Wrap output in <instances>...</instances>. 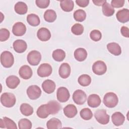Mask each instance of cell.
<instances>
[{
    "label": "cell",
    "mask_w": 129,
    "mask_h": 129,
    "mask_svg": "<svg viewBox=\"0 0 129 129\" xmlns=\"http://www.w3.org/2000/svg\"><path fill=\"white\" fill-rule=\"evenodd\" d=\"M103 102L107 107L113 108L118 104V99L117 96L114 93L108 92L104 96Z\"/></svg>",
    "instance_id": "obj_1"
},
{
    "label": "cell",
    "mask_w": 129,
    "mask_h": 129,
    "mask_svg": "<svg viewBox=\"0 0 129 129\" xmlns=\"http://www.w3.org/2000/svg\"><path fill=\"white\" fill-rule=\"evenodd\" d=\"M1 102L2 105L6 107H12L16 103L15 96L11 93H4L1 96Z\"/></svg>",
    "instance_id": "obj_2"
},
{
    "label": "cell",
    "mask_w": 129,
    "mask_h": 129,
    "mask_svg": "<svg viewBox=\"0 0 129 129\" xmlns=\"http://www.w3.org/2000/svg\"><path fill=\"white\" fill-rule=\"evenodd\" d=\"M1 62L4 67L11 68L14 63V57L13 54L9 51H3L1 54Z\"/></svg>",
    "instance_id": "obj_3"
},
{
    "label": "cell",
    "mask_w": 129,
    "mask_h": 129,
    "mask_svg": "<svg viewBox=\"0 0 129 129\" xmlns=\"http://www.w3.org/2000/svg\"><path fill=\"white\" fill-rule=\"evenodd\" d=\"M94 116L96 120L100 124H106L110 120V116L105 109H98L95 112Z\"/></svg>",
    "instance_id": "obj_4"
},
{
    "label": "cell",
    "mask_w": 129,
    "mask_h": 129,
    "mask_svg": "<svg viewBox=\"0 0 129 129\" xmlns=\"http://www.w3.org/2000/svg\"><path fill=\"white\" fill-rule=\"evenodd\" d=\"M27 59L30 65L37 66L39 63L41 59V55L38 51L32 50L28 54Z\"/></svg>",
    "instance_id": "obj_5"
},
{
    "label": "cell",
    "mask_w": 129,
    "mask_h": 129,
    "mask_svg": "<svg viewBox=\"0 0 129 129\" xmlns=\"http://www.w3.org/2000/svg\"><path fill=\"white\" fill-rule=\"evenodd\" d=\"M27 94L31 100H36L39 98L41 95V90L37 85L30 86L27 89Z\"/></svg>",
    "instance_id": "obj_6"
},
{
    "label": "cell",
    "mask_w": 129,
    "mask_h": 129,
    "mask_svg": "<svg viewBox=\"0 0 129 129\" xmlns=\"http://www.w3.org/2000/svg\"><path fill=\"white\" fill-rule=\"evenodd\" d=\"M92 71L97 75H102L107 71V66L105 63L102 60H97L92 66Z\"/></svg>",
    "instance_id": "obj_7"
},
{
    "label": "cell",
    "mask_w": 129,
    "mask_h": 129,
    "mask_svg": "<svg viewBox=\"0 0 129 129\" xmlns=\"http://www.w3.org/2000/svg\"><path fill=\"white\" fill-rule=\"evenodd\" d=\"M73 100L78 105H82L87 100V95L82 90H76L73 94Z\"/></svg>",
    "instance_id": "obj_8"
},
{
    "label": "cell",
    "mask_w": 129,
    "mask_h": 129,
    "mask_svg": "<svg viewBox=\"0 0 129 129\" xmlns=\"http://www.w3.org/2000/svg\"><path fill=\"white\" fill-rule=\"evenodd\" d=\"M52 72L51 66L47 63H42L37 69L38 75L42 78L49 76Z\"/></svg>",
    "instance_id": "obj_9"
},
{
    "label": "cell",
    "mask_w": 129,
    "mask_h": 129,
    "mask_svg": "<svg viewBox=\"0 0 129 129\" xmlns=\"http://www.w3.org/2000/svg\"><path fill=\"white\" fill-rule=\"evenodd\" d=\"M57 100L62 103L67 102L70 97V94L68 89L64 87H60L57 89L56 92Z\"/></svg>",
    "instance_id": "obj_10"
},
{
    "label": "cell",
    "mask_w": 129,
    "mask_h": 129,
    "mask_svg": "<svg viewBox=\"0 0 129 129\" xmlns=\"http://www.w3.org/2000/svg\"><path fill=\"white\" fill-rule=\"evenodd\" d=\"M26 31V27L22 22L16 23L13 26L12 32L16 36H22L25 34Z\"/></svg>",
    "instance_id": "obj_11"
},
{
    "label": "cell",
    "mask_w": 129,
    "mask_h": 129,
    "mask_svg": "<svg viewBox=\"0 0 129 129\" xmlns=\"http://www.w3.org/2000/svg\"><path fill=\"white\" fill-rule=\"evenodd\" d=\"M19 76L23 79L28 80L31 78L33 75V72L31 68L27 66H22L19 71Z\"/></svg>",
    "instance_id": "obj_12"
},
{
    "label": "cell",
    "mask_w": 129,
    "mask_h": 129,
    "mask_svg": "<svg viewBox=\"0 0 129 129\" xmlns=\"http://www.w3.org/2000/svg\"><path fill=\"white\" fill-rule=\"evenodd\" d=\"M0 127L10 129L17 128L16 123L12 119L7 117H4L3 119H0Z\"/></svg>",
    "instance_id": "obj_13"
},
{
    "label": "cell",
    "mask_w": 129,
    "mask_h": 129,
    "mask_svg": "<svg viewBox=\"0 0 129 129\" xmlns=\"http://www.w3.org/2000/svg\"><path fill=\"white\" fill-rule=\"evenodd\" d=\"M13 46L14 50L16 52L23 53L27 49V44L24 40L18 39L13 42Z\"/></svg>",
    "instance_id": "obj_14"
},
{
    "label": "cell",
    "mask_w": 129,
    "mask_h": 129,
    "mask_svg": "<svg viewBox=\"0 0 129 129\" xmlns=\"http://www.w3.org/2000/svg\"><path fill=\"white\" fill-rule=\"evenodd\" d=\"M101 102L99 96L96 94H92L89 96L87 99V104L89 106L92 108L98 107Z\"/></svg>",
    "instance_id": "obj_15"
},
{
    "label": "cell",
    "mask_w": 129,
    "mask_h": 129,
    "mask_svg": "<svg viewBox=\"0 0 129 129\" xmlns=\"http://www.w3.org/2000/svg\"><path fill=\"white\" fill-rule=\"evenodd\" d=\"M71 72V67L67 62L62 63L59 67L58 70L59 75L62 79L68 78L70 75Z\"/></svg>",
    "instance_id": "obj_16"
},
{
    "label": "cell",
    "mask_w": 129,
    "mask_h": 129,
    "mask_svg": "<svg viewBox=\"0 0 129 129\" xmlns=\"http://www.w3.org/2000/svg\"><path fill=\"white\" fill-rule=\"evenodd\" d=\"M55 83L49 79L45 80L42 84V88L43 90L47 94H51L53 93L55 89Z\"/></svg>",
    "instance_id": "obj_17"
},
{
    "label": "cell",
    "mask_w": 129,
    "mask_h": 129,
    "mask_svg": "<svg viewBox=\"0 0 129 129\" xmlns=\"http://www.w3.org/2000/svg\"><path fill=\"white\" fill-rule=\"evenodd\" d=\"M116 17L117 20L120 23L127 22L129 21V10L127 9H122L117 12Z\"/></svg>",
    "instance_id": "obj_18"
},
{
    "label": "cell",
    "mask_w": 129,
    "mask_h": 129,
    "mask_svg": "<svg viewBox=\"0 0 129 129\" xmlns=\"http://www.w3.org/2000/svg\"><path fill=\"white\" fill-rule=\"evenodd\" d=\"M37 36L40 40L42 41H47L50 39L51 33L48 29L42 27L38 30Z\"/></svg>",
    "instance_id": "obj_19"
},
{
    "label": "cell",
    "mask_w": 129,
    "mask_h": 129,
    "mask_svg": "<svg viewBox=\"0 0 129 129\" xmlns=\"http://www.w3.org/2000/svg\"><path fill=\"white\" fill-rule=\"evenodd\" d=\"M20 83V80L18 77L14 75L9 76L6 80L7 87L10 89H14L16 88Z\"/></svg>",
    "instance_id": "obj_20"
},
{
    "label": "cell",
    "mask_w": 129,
    "mask_h": 129,
    "mask_svg": "<svg viewBox=\"0 0 129 129\" xmlns=\"http://www.w3.org/2000/svg\"><path fill=\"white\" fill-rule=\"evenodd\" d=\"M111 120L113 124L118 126L123 123L125 120V117L121 112H115L112 115Z\"/></svg>",
    "instance_id": "obj_21"
},
{
    "label": "cell",
    "mask_w": 129,
    "mask_h": 129,
    "mask_svg": "<svg viewBox=\"0 0 129 129\" xmlns=\"http://www.w3.org/2000/svg\"><path fill=\"white\" fill-rule=\"evenodd\" d=\"M64 114L68 118H73L75 117L77 113L78 110L76 107L73 104L67 105L63 109Z\"/></svg>",
    "instance_id": "obj_22"
},
{
    "label": "cell",
    "mask_w": 129,
    "mask_h": 129,
    "mask_svg": "<svg viewBox=\"0 0 129 129\" xmlns=\"http://www.w3.org/2000/svg\"><path fill=\"white\" fill-rule=\"evenodd\" d=\"M107 48L109 52L113 55L118 56L121 53L120 45L116 42H110L107 44Z\"/></svg>",
    "instance_id": "obj_23"
},
{
    "label": "cell",
    "mask_w": 129,
    "mask_h": 129,
    "mask_svg": "<svg viewBox=\"0 0 129 129\" xmlns=\"http://www.w3.org/2000/svg\"><path fill=\"white\" fill-rule=\"evenodd\" d=\"M36 113L37 116L41 118H46L50 114L47 104L40 105L37 109Z\"/></svg>",
    "instance_id": "obj_24"
},
{
    "label": "cell",
    "mask_w": 129,
    "mask_h": 129,
    "mask_svg": "<svg viewBox=\"0 0 129 129\" xmlns=\"http://www.w3.org/2000/svg\"><path fill=\"white\" fill-rule=\"evenodd\" d=\"M87 56V52L83 48H78L74 52V57L79 61H83L86 59Z\"/></svg>",
    "instance_id": "obj_25"
},
{
    "label": "cell",
    "mask_w": 129,
    "mask_h": 129,
    "mask_svg": "<svg viewBox=\"0 0 129 129\" xmlns=\"http://www.w3.org/2000/svg\"><path fill=\"white\" fill-rule=\"evenodd\" d=\"M50 114H55L61 109V107L60 104L55 100L49 101L47 103Z\"/></svg>",
    "instance_id": "obj_26"
},
{
    "label": "cell",
    "mask_w": 129,
    "mask_h": 129,
    "mask_svg": "<svg viewBox=\"0 0 129 129\" xmlns=\"http://www.w3.org/2000/svg\"><path fill=\"white\" fill-rule=\"evenodd\" d=\"M46 126L48 129L60 128L62 127V123L59 119L53 117L46 122Z\"/></svg>",
    "instance_id": "obj_27"
},
{
    "label": "cell",
    "mask_w": 129,
    "mask_h": 129,
    "mask_svg": "<svg viewBox=\"0 0 129 129\" xmlns=\"http://www.w3.org/2000/svg\"><path fill=\"white\" fill-rule=\"evenodd\" d=\"M15 11L19 15H24L27 13L28 7L27 5L23 2H18L14 7Z\"/></svg>",
    "instance_id": "obj_28"
},
{
    "label": "cell",
    "mask_w": 129,
    "mask_h": 129,
    "mask_svg": "<svg viewBox=\"0 0 129 129\" xmlns=\"http://www.w3.org/2000/svg\"><path fill=\"white\" fill-rule=\"evenodd\" d=\"M60 6L63 11L69 12L73 10L74 4L73 1L63 0L60 2Z\"/></svg>",
    "instance_id": "obj_29"
},
{
    "label": "cell",
    "mask_w": 129,
    "mask_h": 129,
    "mask_svg": "<svg viewBox=\"0 0 129 129\" xmlns=\"http://www.w3.org/2000/svg\"><path fill=\"white\" fill-rule=\"evenodd\" d=\"M21 113L25 116H30L32 115L34 112L33 107L28 103H22L20 107Z\"/></svg>",
    "instance_id": "obj_30"
},
{
    "label": "cell",
    "mask_w": 129,
    "mask_h": 129,
    "mask_svg": "<svg viewBox=\"0 0 129 129\" xmlns=\"http://www.w3.org/2000/svg\"><path fill=\"white\" fill-rule=\"evenodd\" d=\"M56 12L53 10L49 9L44 12V19L47 22H53L56 20Z\"/></svg>",
    "instance_id": "obj_31"
},
{
    "label": "cell",
    "mask_w": 129,
    "mask_h": 129,
    "mask_svg": "<svg viewBox=\"0 0 129 129\" xmlns=\"http://www.w3.org/2000/svg\"><path fill=\"white\" fill-rule=\"evenodd\" d=\"M102 9L103 15L106 17H110L112 16L115 12L114 8L107 2L104 3V4L102 5Z\"/></svg>",
    "instance_id": "obj_32"
},
{
    "label": "cell",
    "mask_w": 129,
    "mask_h": 129,
    "mask_svg": "<svg viewBox=\"0 0 129 129\" xmlns=\"http://www.w3.org/2000/svg\"><path fill=\"white\" fill-rule=\"evenodd\" d=\"M27 21L28 24L32 26H37L40 24V19L39 17L35 14H30L27 16Z\"/></svg>",
    "instance_id": "obj_33"
},
{
    "label": "cell",
    "mask_w": 129,
    "mask_h": 129,
    "mask_svg": "<svg viewBox=\"0 0 129 129\" xmlns=\"http://www.w3.org/2000/svg\"><path fill=\"white\" fill-rule=\"evenodd\" d=\"M52 56L54 60L55 61H61L66 57V53L62 49H57L53 51Z\"/></svg>",
    "instance_id": "obj_34"
},
{
    "label": "cell",
    "mask_w": 129,
    "mask_h": 129,
    "mask_svg": "<svg viewBox=\"0 0 129 129\" xmlns=\"http://www.w3.org/2000/svg\"><path fill=\"white\" fill-rule=\"evenodd\" d=\"M79 84L83 87L89 86L91 83V78L87 74H83L81 75L78 79Z\"/></svg>",
    "instance_id": "obj_35"
},
{
    "label": "cell",
    "mask_w": 129,
    "mask_h": 129,
    "mask_svg": "<svg viewBox=\"0 0 129 129\" xmlns=\"http://www.w3.org/2000/svg\"><path fill=\"white\" fill-rule=\"evenodd\" d=\"M74 18L76 21L83 22L86 18V12L82 9H78L76 10L74 13Z\"/></svg>",
    "instance_id": "obj_36"
},
{
    "label": "cell",
    "mask_w": 129,
    "mask_h": 129,
    "mask_svg": "<svg viewBox=\"0 0 129 129\" xmlns=\"http://www.w3.org/2000/svg\"><path fill=\"white\" fill-rule=\"evenodd\" d=\"M81 117L84 120H90L93 117V113L90 109L88 108H85L82 109L80 112Z\"/></svg>",
    "instance_id": "obj_37"
},
{
    "label": "cell",
    "mask_w": 129,
    "mask_h": 129,
    "mask_svg": "<svg viewBox=\"0 0 129 129\" xmlns=\"http://www.w3.org/2000/svg\"><path fill=\"white\" fill-rule=\"evenodd\" d=\"M18 126L20 129H31L32 123L27 118H22L18 122Z\"/></svg>",
    "instance_id": "obj_38"
},
{
    "label": "cell",
    "mask_w": 129,
    "mask_h": 129,
    "mask_svg": "<svg viewBox=\"0 0 129 129\" xmlns=\"http://www.w3.org/2000/svg\"><path fill=\"white\" fill-rule=\"evenodd\" d=\"M84 27L82 25L77 23L74 24L71 28L72 32L76 35H80L83 34L84 32Z\"/></svg>",
    "instance_id": "obj_39"
},
{
    "label": "cell",
    "mask_w": 129,
    "mask_h": 129,
    "mask_svg": "<svg viewBox=\"0 0 129 129\" xmlns=\"http://www.w3.org/2000/svg\"><path fill=\"white\" fill-rule=\"evenodd\" d=\"M90 37L91 39L94 41H99L102 37V34L98 30H93L91 31L90 33Z\"/></svg>",
    "instance_id": "obj_40"
},
{
    "label": "cell",
    "mask_w": 129,
    "mask_h": 129,
    "mask_svg": "<svg viewBox=\"0 0 129 129\" xmlns=\"http://www.w3.org/2000/svg\"><path fill=\"white\" fill-rule=\"evenodd\" d=\"M10 35L9 31L6 28H1L0 29V41L1 42L7 40Z\"/></svg>",
    "instance_id": "obj_41"
},
{
    "label": "cell",
    "mask_w": 129,
    "mask_h": 129,
    "mask_svg": "<svg viewBox=\"0 0 129 129\" xmlns=\"http://www.w3.org/2000/svg\"><path fill=\"white\" fill-rule=\"evenodd\" d=\"M36 5L38 7L41 9H45L47 8L49 5V0H36L35 1Z\"/></svg>",
    "instance_id": "obj_42"
},
{
    "label": "cell",
    "mask_w": 129,
    "mask_h": 129,
    "mask_svg": "<svg viewBox=\"0 0 129 129\" xmlns=\"http://www.w3.org/2000/svg\"><path fill=\"white\" fill-rule=\"evenodd\" d=\"M124 0H112L111 2V6L113 8H121L124 6Z\"/></svg>",
    "instance_id": "obj_43"
},
{
    "label": "cell",
    "mask_w": 129,
    "mask_h": 129,
    "mask_svg": "<svg viewBox=\"0 0 129 129\" xmlns=\"http://www.w3.org/2000/svg\"><path fill=\"white\" fill-rule=\"evenodd\" d=\"M76 3L79 7L85 8L88 5L89 3V0H76Z\"/></svg>",
    "instance_id": "obj_44"
},
{
    "label": "cell",
    "mask_w": 129,
    "mask_h": 129,
    "mask_svg": "<svg viewBox=\"0 0 129 129\" xmlns=\"http://www.w3.org/2000/svg\"><path fill=\"white\" fill-rule=\"evenodd\" d=\"M120 32L122 35L125 37H129V30L126 26H122L120 29Z\"/></svg>",
    "instance_id": "obj_45"
},
{
    "label": "cell",
    "mask_w": 129,
    "mask_h": 129,
    "mask_svg": "<svg viewBox=\"0 0 129 129\" xmlns=\"http://www.w3.org/2000/svg\"><path fill=\"white\" fill-rule=\"evenodd\" d=\"M93 3L97 6H102L104 3H105L106 1L105 0H93L92 1Z\"/></svg>",
    "instance_id": "obj_46"
}]
</instances>
